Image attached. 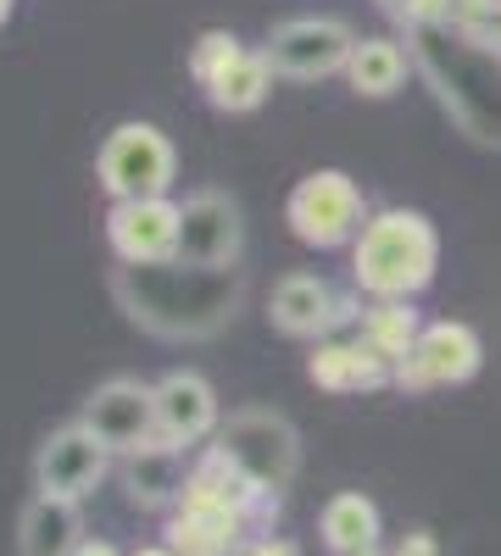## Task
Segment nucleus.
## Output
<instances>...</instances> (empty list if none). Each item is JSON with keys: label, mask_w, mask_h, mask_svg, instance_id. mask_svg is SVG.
<instances>
[{"label": "nucleus", "mask_w": 501, "mask_h": 556, "mask_svg": "<svg viewBox=\"0 0 501 556\" xmlns=\"http://www.w3.org/2000/svg\"><path fill=\"white\" fill-rule=\"evenodd\" d=\"M374 7H385V12H396V7H401V0H374Z\"/></svg>", "instance_id": "obj_31"}, {"label": "nucleus", "mask_w": 501, "mask_h": 556, "mask_svg": "<svg viewBox=\"0 0 501 556\" xmlns=\"http://www.w3.org/2000/svg\"><path fill=\"white\" fill-rule=\"evenodd\" d=\"M78 545H84L78 501L34 495L17 513V556H78Z\"/></svg>", "instance_id": "obj_16"}, {"label": "nucleus", "mask_w": 501, "mask_h": 556, "mask_svg": "<svg viewBox=\"0 0 501 556\" xmlns=\"http://www.w3.org/2000/svg\"><path fill=\"white\" fill-rule=\"evenodd\" d=\"M173 173V139L156 123H117L96 151V184L112 201H167Z\"/></svg>", "instance_id": "obj_4"}, {"label": "nucleus", "mask_w": 501, "mask_h": 556, "mask_svg": "<svg viewBox=\"0 0 501 556\" xmlns=\"http://www.w3.org/2000/svg\"><path fill=\"white\" fill-rule=\"evenodd\" d=\"M212 445L267 495H285L296 468H301V440L279 412H235L229 424L212 434Z\"/></svg>", "instance_id": "obj_6"}, {"label": "nucleus", "mask_w": 501, "mask_h": 556, "mask_svg": "<svg viewBox=\"0 0 501 556\" xmlns=\"http://www.w3.org/2000/svg\"><path fill=\"white\" fill-rule=\"evenodd\" d=\"M306 379L329 395H362V390H385L396 384V362L368 351L362 340H324L306 356Z\"/></svg>", "instance_id": "obj_15"}, {"label": "nucleus", "mask_w": 501, "mask_h": 556, "mask_svg": "<svg viewBox=\"0 0 501 556\" xmlns=\"http://www.w3.org/2000/svg\"><path fill=\"white\" fill-rule=\"evenodd\" d=\"M285 223L290 235L312 251H340V245H356V235L368 228V212H362V190L356 178L340 173V167H317L306 173L290 201H285Z\"/></svg>", "instance_id": "obj_5"}, {"label": "nucleus", "mask_w": 501, "mask_h": 556, "mask_svg": "<svg viewBox=\"0 0 501 556\" xmlns=\"http://www.w3.org/2000/svg\"><path fill=\"white\" fill-rule=\"evenodd\" d=\"M246 251V223L240 206L217 190H201L185 201V223H178V256L185 267H240Z\"/></svg>", "instance_id": "obj_13"}, {"label": "nucleus", "mask_w": 501, "mask_h": 556, "mask_svg": "<svg viewBox=\"0 0 501 556\" xmlns=\"http://www.w3.org/2000/svg\"><path fill=\"white\" fill-rule=\"evenodd\" d=\"M479 362H485V345H479V334L468 329V323H451V317L424 323L413 356L396 367V390L401 395H429V390L468 384L479 374Z\"/></svg>", "instance_id": "obj_9"}, {"label": "nucleus", "mask_w": 501, "mask_h": 556, "mask_svg": "<svg viewBox=\"0 0 501 556\" xmlns=\"http://www.w3.org/2000/svg\"><path fill=\"white\" fill-rule=\"evenodd\" d=\"M240 556H301V545L285 540V534H267V540H251Z\"/></svg>", "instance_id": "obj_26"}, {"label": "nucleus", "mask_w": 501, "mask_h": 556, "mask_svg": "<svg viewBox=\"0 0 501 556\" xmlns=\"http://www.w3.org/2000/svg\"><path fill=\"white\" fill-rule=\"evenodd\" d=\"M185 479H190V462L185 451H140V456H123V490L140 513H173L185 501Z\"/></svg>", "instance_id": "obj_17"}, {"label": "nucleus", "mask_w": 501, "mask_h": 556, "mask_svg": "<svg viewBox=\"0 0 501 556\" xmlns=\"http://www.w3.org/2000/svg\"><path fill=\"white\" fill-rule=\"evenodd\" d=\"M390 556H446V551H440L435 529H406V534H401V545H396Z\"/></svg>", "instance_id": "obj_25"}, {"label": "nucleus", "mask_w": 501, "mask_h": 556, "mask_svg": "<svg viewBox=\"0 0 501 556\" xmlns=\"http://www.w3.org/2000/svg\"><path fill=\"white\" fill-rule=\"evenodd\" d=\"M317 534H324V545L335 556L368 551V545H379V506L356 490H340V495H329L324 518H317Z\"/></svg>", "instance_id": "obj_18"}, {"label": "nucleus", "mask_w": 501, "mask_h": 556, "mask_svg": "<svg viewBox=\"0 0 501 556\" xmlns=\"http://www.w3.org/2000/svg\"><path fill=\"white\" fill-rule=\"evenodd\" d=\"M451 7H458V0H401L390 17H396L406 34H418V28H446V23H451Z\"/></svg>", "instance_id": "obj_24"}, {"label": "nucleus", "mask_w": 501, "mask_h": 556, "mask_svg": "<svg viewBox=\"0 0 501 556\" xmlns=\"http://www.w3.org/2000/svg\"><path fill=\"white\" fill-rule=\"evenodd\" d=\"M267 89H273V67H267V56H262V51H240L229 67H223V73L206 84V101H212L217 112L240 117V112H256V106L267 101Z\"/></svg>", "instance_id": "obj_19"}, {"label": "nucleus", "mask_w": 501, "mask_h": 556, "mask_svg": "<svg viewBox=\"0 0 501 556\" xmlns=\"http://www.w3.org/2000/svg\"><path fill=\"white\" fill-rule=\"evenodd\" d=\"M351 51H356V34L340 17H290V23L273 28L267 45H262L273 78H296V84L346 73Z\"/></svg>", "instance_id": "obj_8"}, {"label": "nucleus", "mask_w": 501, "mask_h": 556, "mask_svg": "<svg viewBox=\"0 0 501 556\" xmlns=\"http://www.w3.org/2000/svg\"><path fill=\"white\" fill-rule=\"evenodd\" d=\"M440 273V235L413 206H390L368 217L351 245V285L374 301H413Z\"/></svg>", "instance_id": "obj_3"}, {"label": "nucleus", "mask_w": 501, "mask_h": 556, "mask_svg": "<svg viewBox=\"0 0 501 556\" xmlns=\"http://www.w3.org/2000/svg\"><path fill=\"white\" fill-rule=\"evenodd\" d=\"M418 334H424V323H418V312H413V301H374L368 312H362V345L368 351H379L385 362H406L413 356V345H418Z\"/></svg>", "instance_id": "obj_20"}, {"label": "nucleus", "mask_w": 501, "mask_h": 556, "mask_svg": "<svg viewBox=\"0 0 501 556\" xmlns=\"http://www.w3.org/2000/svg\"><path fill=\"white\" fill-rule=\"evenodd\" d=\"M156 429H162V445L167 451H190L201 440H212L223 429L217 417V395L201 374H190V367H178V374H167L156 384Z\"/></svg>", "instance_id": "obj_14"}, {"label": "nucleus", "mask_w": 501, "mask_h": 556, "mask_svg": "<svg viewBox=\"0 0 501 556\" xmlns=\"http://www.w3.org/2000/svg\"><path fill=\"white\" fill-rule=\"evenodd\" d=\"M117 306L156 340H212L246 301V267H185V262H151L112 273Z\"/></svg>", "instance_id": "obj_1"}, {"label": "nucleus", "mask_w": 501, "mask_h": 556, "mask_svg": "<svg viewBox=\"0 0 501 556\" xmlns=\"http://www.w3.org/2000/svg\"><path fill=\"white\" fill-rule=\"evenodd\" d=\"M351 317H362L356 301L340 295L329 278H317V273L279 278V290H273V301H267V323H273V329L290 334V340H312V345H324Z\"/></svg>", "instance_id": "obj_11"}, {"label": "nucleus", "mask_w": 501, "mask_h": 556, "mask_svg": "<svg viewBox=\"0 0 501 556\" xmlns=\"http://www.w3.org/2000/svg\"><path fill=\"white\" fill-rule=\"evenodd\" d=\"M78 556H123V551H117L112 540H84V545H78Z\"/></svg>", "instance_id": "obj_27"}, {"label": "nucleus", "mask_w": 501, "mask_h": 556, "mask_svg": "<svg viewBox=\"0 0 501 556\" xmlns=\"http://www.w3.org/2000/svg\"><path fill=\"white\" fill-rule=\"evenodd\" d=\"M451 28L474 45L501 51V0H458V7H451Z\"/></svg>", "instance_id": "obj_23"}, {"label": "nucleus", "mask_w": 501, "mask_h": 556, "mask_svg": "<svg viewBox=\"0 0 501 556\" xmlns=\"http://www.w3.org/2000/svg\"><path fill=\"white\" fill-rule=\"evenodd\" d=\"M78 424L96 434L112 456H140V451H162V429H156V384L140 379H107L89 390Z\"/></svg>", "instance_id": "obj_7"}, {"label": "nucleus", "mask_w": 501, "mask_h": 556, "mask_svg": "<svg viewBox=\"0 0 501 556\" xmlns=\"http://www.w3.org/2000/svg\"><path fill=\"white\" fill-rule=\"evenodd\" d=\"M12 12H17V0H0V28L12 23Z\"/></svg>", "instance_id": "obj_28"}, {"label": "nucleus", "mask_w": 501, "mask_h": 556, "mask_svg": "<svg viewBox=\"0 0 501 556\" xmlns=\"http://www.w3.org/2000/svg\"><path fill=\"white\" fill-rule=\"evenodd\" d=\"M356 556H390V551L385 545H368V551H356Z\"/></svg>", "instance_id": "obj_30"}, {"label": "nucleus", "mask_w": 501, "mask_h": 556, "mask_svg": "<svg viewBox=\"0 0 501 556\" xmlns=\"http://www.w3.org/2000/svg\"><path fill=\"white\" fill-rule=\"evenodd\" d=\"M240 51H246V45H240V39H235L229 28H206V34L196 39V51H190V78H196V84L206 89V84H212V78H217L223 67H229V62H235Z\"/></svg>", "instance_id": "obj_22"}, {"label": "nucleus", "mask_w": 501, "mask_h": 556, "mask_svg": "<svg viewBox=\"0 0 501 556\" xmlns=\"http://www.w3.org/2000/svg\"><path fill=\"white\" fill-rule=\"evenodd\" d=\"M134 556H173V551H167V545H140Z\"/></svg>", "instance_id": "obj_29"}, {"label": "nucleus", "mask_w": 501, "mask_h": 556, "mask_svg": "<svg viewBox=\"0 0 501 556\" xmlns=\"http://www.w3.org/2000/svg\"><path fill=\"white\" fill-rule=\"evenodd\" d=\"M178 223H185V206L178 201H112L107 245L128 267L173 262L178 256Z\"/></svg>", "instance_id": "obj_12"}, {"label": "nucleus", "mask_w": 501, "mask_h": 556, "mask_svg": "<svg viewBox=\"0 0 501 556\" xmlns=\"http://www.w3.org/2000/svg\"><path fill=\"white\" fill-rule=\"evenodd\" d=\"M406 78V51L396 39H356V51L346 62V84L356 89V96H368V101H385L396 96Z\"/></svg>", "instance_id": "obj_21"}, {"label": "nucleus", "mask_w": 501, "mask_h": 556, "mask_svg": "<svg viewBox=\"0 0 501 556\" xmlns=\"http://www.w3.org/2000/svg\"><path fill=\"white\" fill-rule=\"evenodd\" d=\"M107 473H112V451L84 424H67L57 434H45L39 451H34V495L84 501Z\"/></svg>", "instance_id": "obj_10"}, {"label": "nucleus", "mask_w": 501, "mask_h": 556, "mask_svg": "<svg viewBox=\"0 0 501 556\" xmlns=\"http://www.w3.org/2000/svg\"><path fill=\"white\" fill-rule=\"evenodd\" d=\"M406 45H413V62L435 84L451 123L468 139H479V146L501 151V51L463 39L451 23L406 34Z\"/></svg>", "instance_id": "obj_2"}]
</instances>
